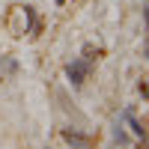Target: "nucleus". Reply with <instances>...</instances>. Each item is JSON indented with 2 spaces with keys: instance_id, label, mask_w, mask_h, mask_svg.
Wrapping results in <instances>:
<instances>
[{
  "instance_id": "obj_4",
  "label": "nucleus",
  "mask_w": 149,
  "mask_h": 149,
  "mask_svg": "<svg viewBox=\"0 0 149 149\" xmlns=\"http://www.w3.org/2000/svg\"><path fill=\"white\" fill-rule=\"evenodd\" d=\"M84 60H86V63L93 66L95 60H98V48H93V45H86V48H84Z\"/></svg>"
},
{
  "instance_id": "obj_6",
  "label": "nucleus",
  "mask_w": 149,
  "mask_h": 149,
  "mask_svg": "<svg viewBox=\"0 0 149 149\" xmlns=\"http://www.w3.org/2000/svg\"><path fill=\"white\" fill-rule=\"evenodd\" d=\"M146 30H149V3H146Z\"/></svg>"
},
{
  "instance_id": "obj_8",
  "label": "nucleus",
  "mask_w": 149,
  "mask_h": 149,
  "mask_svg": "<svg viewBox=\"0 0 149 149\" xmlns=\"http://www.w3.org/2000/svg\"><path fill=\"white\" fill-rule=\"evenodd\" d=\"M57 3H63V0H57Z\"/></svg>"
},
{
  "instance_id": "obj_7",
  "label": "nucleus",
  "mask_w": 149,
  "mask_h": 149,
  "mask_svg": "<svg viewBox=\"0 0 149 149\" xmlns=\"http://www.w3.org/2000/svg\"><path fill=\"white\" fill-rule=\"evenodd\" d=\"M146 57H149V48H146Z\"/></svg>"
},
{
  "instance_id": "obj_5",
  "label": "nucleus",
  "mask_w": 149,
  "mask_h": 149,
  "mask_svg": "<svg viewBox=\"0 0 149 149\" xmlns=\"http://www.w3.org/2000/svg\"><path fill=\"white\" fill-rule=\"evenodd\" d=\"M113 140H116L119 146H125V143H128V134H125V131H122V128L116 125V128H113Z\"/></svg>"
},
{
  "instance_id": "obj_2",
  "label": "nucleus",
  "mask_w": 149,
  "mask_h": 149,
  "mask_svg": "<svg viewBox=\"0 0 149 149\" xmlns=\"http://www.w3.org/2000/svg\"><path fill=\"white\" fill-rule=\"evenodd\" d=\"M63 140L72 149H93V140L86 137V134H81L78 128H63Z\"/></svg>"
},
{
  "instance_id": "obj_1",
  "label": "nucleus",
  "mask_w": 149,
  "mask_h": 149,
  "mask_svg": "<svg viewBox=\"0 0 149 149\" xmlns=\"http://www.w3.org/2000/svg\"><path fill=\"white\" fill-rule=\"evenodd\" d=\"M90 63H86V60L81 57V60H72V63L66 66V78H69V84L72 86H81L84 81H86V74H90Z\"/></svg>"
},
{
  "instance_id": "obj_9",
  "label": "nucleus",
  "mask_w": 149,
  "mask_h": 149,
  "mask_svg": "<svg viewBox=\"0 0 149 149\" xmlns=\"http://www.w3.org/2000/svg\"><path fill=\"white\" fill-rule=\"evenodd\" d=\"M45 149H51V146H45Z\"/></svg>"
},
{
  "instance_id": "obj_3",
  "label": "nucleus",
  "mask_w": 149,
  "mask_h": 149,
  "mask_svg": "<svg viewBox=\"0 0 149 149\" xmlns=\"http://www.w3.org/2000/svg\"><path fill=\"white\" fill-rule=\"evenodd\" d=\"M122 119H125V122H128V128H131L134 134H137V137H146V128L140 125V122H137V119H134V110H122Z\"/></svg>"
}]
</instances>
